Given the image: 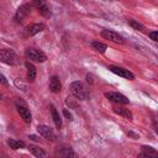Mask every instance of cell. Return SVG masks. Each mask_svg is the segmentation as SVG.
Listing matches in <instances>:
<instances>
[{
	"instance_id": "27",
	"label": "cell",
	"mask_w": 158,
	"mask_h": 158,
	"mask_svg": "<svg viewBox=\"0 0 158 158\" xmlns=\"http://www.w3.org/2000/svg\"><path fill=\"white\" fill-rule=\"evenodd\" d=\"M157 81H158V78H157Z\"/></svg>"
},
{
	"instance_id": "1",
	"label": "cell",
	"mask_w": 158,
	"mask_h": 158,
	"mask_svg": "<svg viewBox=\"0 0 158 158\" xmlns=\"http://www.w3.org/2000/svg\"><path fill=\"white\" fill-rule=\"evenodd\" d=\"M69 89H70V93H72L75 98H78L79 100H86V99H89V96H90L89 89L85 86L84 83H81V81H79V80L73 81V83L70 84Z\"/></svg>"
},
{
	"instance_id": "25",
	"label": "cell",
	"mask_w": 158,
	"mask_h": 158,
	"mask_svg": "<svg viewBox=\"0 0 158 158\" xmlns=\"http://www.w3.org/2000/svg\"><path fill=\"white\" fill-rule=\"evenodd\" d=\"M63 114H64V115H65V116L68 117V120H72V116H70V114H69V112H68V111H67L65 109L63 110Z\"/></svg>"
},
{
	"instance_id": "6",
	"label": "cell",
	"mask_w": 158,
	"mask_h": 158,
	"mask_svg": "<svg viewBox=\"0 0 158 158\" xmlns=\"http://www.w3.org/2000/svg\"><path fill=\"white\" fill-rule=\"evenodd\" d=\"M37 131H38V133H40L43 138H46V139H48V141H54V139H56V135H54L53 130H52L49 126L38 125V126H37Z\"/></svg>"
},
{
	"instance_id": "3",
	"label": "cell",
	"mask_w": 158,
	"mask_h": 158,
	"mask_svg": "<svg viewBox=\"0 0 158 158\" xmlns=\"http://www.w3.org/2000/svg\"><path fill=\"white\" fill-rule=\"evenodd\" d=\"M26 57H27V59H30L32 62H37V63H42L47 59V56L42 51L36 49V48H28L26 51Z\"/></svg>"
},
{
	"instance_id": "19",
	"label": "cell",
	"mask_w": 158,
	"mask_h": 158,
	"mask_svg": "<svg viewBox=\"0 0 158 158\" xmlns=\"http://www.w3.org/2000/svg\"><path fill=\"white\" fill-rule=\"evenodd\" d=\"M143 152L139 154V157H158V152H156L152 147H148V146H143L142 147Z\"/></svg>"
},
{
	"instance_id": "13",
	"label": "cell",
	"mask_w": 158,
	"mask_h": 158,
	"mask_svg": "<svg viewBox=\"0 0 158 158\" xmlns=\"http://www.w3.org/2000/svg\"><path fill=\"white\" fill-rule=\"evenodd\" d=\"M49 110H51V114H52V117H53V121H54V125L57 128H60L62 127V118L58 114V111L56 110V107L53 105L49 106Z\"/></svg>"
},
{
	"instance_id": "24",
	"label": "cell",
	"mask_w": 158,
	"mask_h": 158,
	"mask_svg": "<svg viewBox=\"0 0 158 158\" xmlns=\"http://www.w3.org/2000/svg\"><path fill=\"white\" fill-rule=\"evenodd\" d=\"M153 128H154V132L158 135V122H156V121L153 122Z\"/></svg>"
},
{
	"instance_id": "14",
	"label": "cell",
	"mask_w": 158,
	"mask_h": 158,
	"mask_svg": "<svg viewBox=\"0 0 158 158\" xmlns=\"http://www.w3.org/2000/svg\"><path fill=\"white\" fill-rule=\"evenodd\" d=\"M28 149H30V152H31V153H32L35 157H38V158L47 157V152H46L43 148L36 147V146H28Z\"/></svg>"
},
{
	"instance_id": "7",
	"label": "cell",
	"mask_w": 158,
	"mask_h": 158,
	"mask_svg": "<svg viewBox=\"0 0 158 158\" xmlns=\"http://www.w3.org/2000/svg\"><path fill=\"white\" fill-rule=\"evenodd\" d=\"M109 69L112 73H115V74H117V75H120V77H122L125 79H128V80H133L135 79V75L128 69H125V68H121V67H116V65H111Z\"/></svg>"
},
{
	"instance_id": "4",
	"label": "cell",
	"mask_w": 158,
	"mask_h": 158,
	"mask_svg": "<svg viewBox=\"0 0 158 158\" xmlns=\"http://www.w3.org/2000/svg\"><path fill=\"white\" fill-rule=\"evenodd\" d=\"M101 36L105 38V40H109L114 43H118V44H122L125 42L123 37L120 36L117 32H114V31H110V30H102L101 31Z\"/></svg>"
},
{
	"instance_id": "12",
	"label": "cell",
	"mask_w": 158,
	"mask_h": 158,
	"mask_svg": "<svg viewBox=\"0 0 158 158\" xmlns=\"http://www.w3.org/2000/svg\"><path fill=\"white\" fill-rule=\"evenodd\" d=\"M25 65H26V69H27V79H28V81H35V79H36V68H35V65L32 64V63H30L28 60L25 63Z\"/></svg>"
},
{
	"instance_id": "23",
	"label": "cell",
	"mask_w": 158,
	"mask_h": 158,
	"mask_svg": "<svg viewBox=\"0 0 158 158\" xmlns=\"http://www.w3.org/2000/svg\"><path fill=\"white\" fill-rule=\"evenodd\" d=\"M28 138H30V139H32V141H40V138H38L37 136H35V135H30V136H28Z\"/></svg>"
},
{
	"instance_id": "15",
	"label": "cell",
	"mask_w": 158,
	"mask_h": 158,
	"mask_svg": "<svg viewBox=\"0 0 158 158\" xmlns=\"http://www.w3.org/2000/svg\"><path fill=\"white\" fill-rule=\"evenodd\" d=\"M114 112H116V114H118L120 116H122V117H125V118H127V120H132V112L128 110V109H125V107H115L114 109Z\"/></svg>"
},
{
	"instance_id": "2",
	"label": "cell",
	"mask_w": 158,
	"mask_h": 158,
	"mask_svg": "<svg viewBox=\"0 0 158 158\" xmlns=\"http://www.w3.org/2000/svg\"><path fill=\"white\" fill-rule=\"evenodd\" d=\"M0 59L2 63L9 64V65H17L20 64V58L16 54V52L14 49H9V48H2L0 51Z\"/></svg>"
},
{
	"instance_id": "17",
	"label": "cell",
	"mask_w": 158,
	"mask_h": 158,
	"mask_svg": "<svg viewBox=\"0 0 158 158\" xmlns=\"http://www.w3.org/2000/svg\"><path fill=\"white\" fill-rule=\"evenodd\" d=\"M7 144L10 146V148H12L14 151L16 149H21V148H25V143L22 141H19V139H15V138H9L7 139Z\"/></svg>"
},
{
	"instance_id": "20",
	"label": "cell",
	"mask_w": 158,
	"mask_h": 158,
	"mask_svg": "<svg viewBox=\"0 0 158 158\" xmlns=\"http://www.w3.org/2000/svg\"><path fill=\"white\" fill-rule=\"evenodd\" d=\"M91 46H93V48H94L96 52H100V53H104V52L107 49L106 44H104V43H101V42H99V41H94V42L91 43Z\"/></svg>"
},
{
	"instance_id": "22",
	"label": "cell",
	"mask_w": 158,
	"mask_h": 158,
	"mask_svg": "<svg viewBox=\"0 0 158 158\" xmlns=\"http://www.w3.org/2000/svg\"><path fill=\"white\" fill-rule=\"evenodd\" d=\"M149 38L153 40L154 42H158V31H152V32H149Z\"/></svg>"
},
{
	"instance_id": "8",
	"label": "cell",
	"mask_w": 158,
	"mask_h": 158,
	"mask_svg": "<svg viewBox=\"0 0 158 158\" xmlns=\"http://www.w3.org/2000/svg\"><path fill=\"white\" fill-rule=\"evenodd\" d=\"M105 98H107L109 100H111L114 102H118V104H128L130 102V100L125 95H122L120 93H115V91L105 93Z\"/></svg>"
},
{
	"instance_id": "16",
	"label": "cell",
	"mask_w": 158,
	"mask_h": 158,
	"mask_svg": "<svg viewBox=\"0 0 158 158\" xmlns=\"http://www.w3.org/2000/svg\"><path fill=\"white\" fill-rule=\"evenodd\" d=\"M43 28H44V26L42 23H33V25H31V26L27 27V33L30 36H35L36 33L41 32Z\"/></svg>"
},
{
	"instance_id": "5",
	"label": "cell",
	"mask_w": 158,
	"mask_h": 158,
	"mask_svg": "<svg viewBox=\"0 0 158 158\" xmlns=\"http://www.w3.org/2000/svg\"><path fill=\"white\" fill-rule=\"evenodd\" d=\"M30 10H31V6H30L28 4H25V5L20 6V7L17 9L16 14H15V21H16L17 23H21V22L28 16Z\"/></svg>"
},
{
	"instance_id": "11",
	"label": "cell",
	"mask_w": 158,
	"mask_h": 158,
	"mask_svg": "<svg viewBox=\"0 0 158 158\" xmlns=\"http://www.w3.org/2000/svg\"><path fill=\"white\" fill-rule=\"evenodd\" d=\"M60 89H62V83H60L59 78L57 75L51 77V79H49V90L52 93H59Z\"/></svg>"
},
{
	"instance_id": "26",
	"label": "cell",
	"mask_w": 158,
	"mask_h": 158,
	"mask_svg": "<svg viewBox=\"0 0 158 158\" xmlns=\"http://www.w3.org/2000/svg\"><path fill=\"white\" fill-rule=\"evenodd\" d=\"M0 78H1V83H2L4 85H6V84H7V81H6V79H5V77H4V75H1Z\"/></svg>"
},
{
	"instance_id": "9",
	"label": "cell",
	"mask_w": 158,
	"mask_h": 158,
	"mask_svg": "<svg viewBox=\"0 0 158 158\" xmlns=\"http://www.w3.org/2000/svg\"><path fill=\"white\" fill-rule=\"evenodd\" d=\"M33 6L40 11L41 15H43V16H49L51 15L49 7L47 6L44 0H33Z\"/></svg>"
},
{
	"instance_id": "10",
	"label": "cell",
	"mask_w": 158,
	"mask_h": 158,
	"mask_svg": "<svg viewBox=\"0 0 158 158\" xmlns=\"http://www.w3.org/2000/svg\"><path fill=\"white\" fill-rule=\"evenodd\" d=\"M17 112L20 114V116L22 117V120L26 123H30L31 122V118H32L31 112H30V110L25 105H17Z\"/></svg>"
},
{
	"instance_id": "18",
	"label": "cell",
	"mask_w": 158,
	"mask_h": 158,
	"mask_svg": "<svg viewBox=\"0 0 158 158\" xmlns=\"http://www.w3.org/2000/svg\"><path fill=\"white\" fill-rule=\"evenodd\" d=\"M57 154H59V156H62V157H74V156H75L70 147H64V146L58 147Z\"/></svg>"
},
{
	"instance_id": "21",
	"label": "cell",
	"mask_w": 158,
	"mask_h": 158,
	"mask_svg": "<svg viewBox=\"0 0 158 158\" xmlns=\"http://www.w3.org/2000/svg\"><path fill=\"white\" fill-rule=\"evenodd\" d=\"M128 25H130L131 27H133L135 30H139V31H142V30H143V26H142L139 22L135 21V20H128Z\"/></svg>"
}]
</instances>
